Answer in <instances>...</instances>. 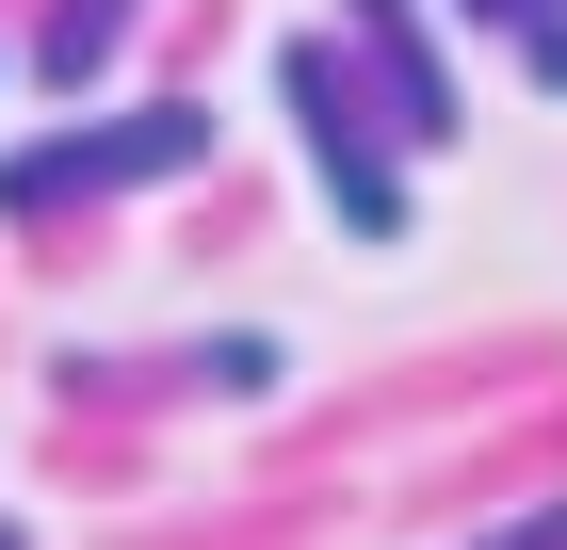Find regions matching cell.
Listing matches in <instances>:
<instances>
[{
  "label": "cell",
  "mask_w": 567,
  "mask_h": 550,
  "mask_svg": "<svg viewBox=\"0 0 567 550\" xmlns=\"http://www.w3.org/2000/svg\"><path fill=\"white\" fill-rule=\"evenodd\" d=\"M276 97H292V146H308V195L341 211V243H405V129H373L357 65L324 33L276 49Z\"/></svg>",
  "instance_id": "1"
},
{
  "label": "cell",
  "mask_w": 567,
  "mask_h": 550,
  "mask_svg": "<svg viewBox=\"0 0 567 550\" xmlns=\"http://www.w3.org/2000/svg\"><path fill=\"white\" fill-rule=\"evenodd\" d=\"M212 163V97H131V114L97 129H49V146H17L0 163V211H65V195H146V178Z\"/></svg>",
  "instance_id": "2"
},
{
  "label": "cell",
  "mask_w": 567,
  "mask_h": 550,
  "mask_svg": "<svg viewBox=\"0 0 567 550\" xmlns=\"http://www.w3.org/2000/svg\"><path fill=\"white\" fill-rule=\"evenodd\" d=\"M341 49H373V82H390V129L405 146H454V82H437V49L405 0H341Z\"/></svg>",
  "instance_id": "3"
},
{
  "label": "cell",
  "mask_w": 567,
  "mask_h": 550,
  "mask_svg": "<svg viewBox=\"0 0 567 550\" xmlns=\"http://www.w3.org/2000/svg\"><path fill=\"white\" fill-rule=\"evenodd\" d=\"M131 17H146V0H65V17H49V49H33V65H49V82H97V65L131 49Z\"/></svg>",
  "instance_id": "4"
},
{
  "label": "cell",
  "mask_w": 567,
  "mask_h": 550,
  "mask_svg": "<svg viewBox=\"0 0 567 550\" xmlns=\"http://www.w3.org/2000/svg\"><path fill=\"white\" fill-rule=\"evenodd\" d=\"M519 82H535V97H567V17H551V33H519Z\"/></svg>",
  "instance_id": "5"
},
{
  "label": "cell",
  "mask_w": 567,
  "mask_h": 550,
  "mask_svg": "<svg viewBox=\"0 0 567 550\" xmlns=\"http://www.w3.org/2000/svg\"><path fill=\"white\" fill-rule=\"evenodd\" d=\"M454 17H503V33H551L567 0H454Z\"/></svg>",
  "instance_id": "6"
},
{
  "label": "cell",
  "mask_w": 567,
  "mask_h": 550,
  "mask_svg": "<svg viewBox=\"0 0 567 550\" xmlns=\"http://www.w3.org/2000/svg\"><path fill=\"white\" fill-rule=\"evenodd\" d=\"M0 550H33V535H17V518H0Z\"/></svg>",
  "instance_id": "7"
}]
</instances>
